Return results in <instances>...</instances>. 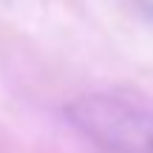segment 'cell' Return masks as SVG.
<instances>
[{
  "mask_svg": "<svg viewBox=\"0 0 153 153\" xmlns=\"http://www.w3.org/2000/svg\"><path fill=\"white\" fill-rule=\"evenodd\" d=\"M65 114L82 136L108 153H153V111L145 105L91 94L71 102Z\"/></svg>",
  "mask_w": 153,
  "mask_h": 153,
  "instance_id": "6da1fadb",
  "label": "cell"
}]
</instances>
